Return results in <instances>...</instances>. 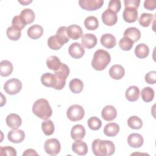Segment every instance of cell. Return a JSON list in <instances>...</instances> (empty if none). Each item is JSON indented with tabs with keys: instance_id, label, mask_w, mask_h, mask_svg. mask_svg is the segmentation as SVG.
Listing matches in <instances>:
<instances>
[{
	"instance_id": "1",
	"label": "cell",
	"mask_w": 156,
	"mask_h": 156,
	"mask_svg": "<svg viewBox=\"0 0 156 156\" xmlns=\"http://www.w3.org/2000/svg\"><path fill=\"white\" fill-rule=\"evenodd\" d=\"M91 148L93 153L96 156H109L115 153V146L110 140L95 139L93 140Z\"/></svg>"
},
{
	"instance_id": "2",
	"label": "cell",
	"mask_w": 156,
	"mask_h": 156,
	"mask_svg": "<svg viewBox=\"0 0 156 156\" xmlns=\"http://www.w3.org/2000/svg\"><path fill=\"white\" fill-rule=\"evenodd\" d=\"M32 112L39 118L46 120L51 116L52 110L47 99L40 98L33 104Z\"/></svg>"
},
{
	"instance_id": "3",
	"label": "cell",
	"mask_w": 156,
	"mask_h": 156,
	"mask_svg": "<svg viewBox=\"0 0 156 156\" xmlns=\"http://www.w3.org/2000/svg\"><path fill=\"white\" fill-rule=\"evenodd\" d=\"M110 61V55L107 51L98 49L94 53L91 61V66L95 70L102 71L108 66Z\"/></svg>"
},
{
	"instance_id": "4",
	"label": "cell",
	"mask_w": 156,
	"mask_h": 156,
	"mask_svg": "<svg viewBox=\"0 0 156 156\" xmlns=\"http://www.w3.org/2000/svg\"><path fill=\"white\" fill-rule=\"evenodd\" d=\"M69 68L65 63H62L60 68L54 71V74L57 79V83L54 88L55 90H62L65 86L66 80L69 74Z\"/></svg>"
},
{
	"instance_id": "5",
	"label": "cell",
	"mask_w": 156,
	"mask_h": 156,
	"mask_svg": "<svg viewBox=\"0 0 156 156\" xmlns=\"http://www.w3.org/2000/svg\"><path fill=\"white\" fill-rule=\"evenodd\" d=\"M85 115L83 108L78 104L71 105L66 111L68 118L71 121H77L81 120Z\"/></svg>"
},
{
	"instance_id": "6",
	"label": "cell",
	"mask_w": 156,
	"mask_h": 156,
	"mask_svg": "<svg viewBox=\"0 0 156 156\" xmlns=\"http://www.w3.org/2000/svg\"><path fill=\"white\" fill-rule=\"evenodd\" d=\"M21 88L22 83L21 80L16 78H12L7 80L4 85V91L10 95H14L18 93Z\"/></svg>"
},
{
	"instance_id": "7",
	"label": "cell",
	"mask_w": 156,
	"mask_h": 156,
	"mask_svg": "<svg viewBox=\"0 0 156 156\" xmlns=\"http://www.w3.org/2000/svg\"><path fill=\"white\" fill-rule=\"evenodd\" d=\"M45 152L51 155H57L61 149V145L59 141L56 138L47 140L44 145Z\"/></svg>"
},
{
	"instance_id": "8",
	"label": "cell",
	"mask_w": 156,
	"mask_h": 156,
	"mask_svg": "<svg viewBox=\"0 0 156 156\" xmlns=\"http://www.w3.org/2000/svg\"><path fill=\"white\" fill-rule=\"evenodd\" d=\"M104 4L103 0H80L79 4L80 7L88 11L96 10L100 9Z\"/></svg>"
},
{
	"instance_id": "9",
	"label": "cell",
	"mask_w": 156,
	"mask_h": 156,
	"mask_svg": "<svg viewBox=\"0 0 156 156\" xmlns=\"http://www.w3.org/2000/svg\"><path fill=\"white\" fill-rule=\"evenodd\" d=\"M101 18L103 23L108 26L115 25L118 21V16L116 13L108 9L102 13Z\"/></svg>"
},
{
	"instance_id": "10",
	"label": "cell",
	"mask_w": 156,
	"mask_h": 156,
	"mask_svg": "<svg viewBox=\"0 0 156 156\" xmlns=\"http://www.w3.org/2000/svg\"><path fill=\"white\" fill-rule=\"evenodd\" d=\"M69 55L74 58H80L85 54V49L82 44L75 42L72 43L68 48Z\"/></svg>"
},
{
	"instance_id": "11",
	"label": "cell",
	"mask_w": 156,
	"mask_h": 156,
	"mask_svg": "<svg viewBox=\"0 0 156 156\" xmlns=\"http://www.w3.org/2000/svg\"><path fill=\"white\" fill-rule=\"evenodd\" d=\"M122 17L124 20L129 23H134L138 20V11L137 9L133 7H125Z\"/></svg>"
},
{
	"instance_id": "12",
	"label": "cell",
	"mask_w": 156,
	"mask_h": 156,
	"mask_svg": "<svg viewBox=\"0 0 156 156\" xmlns=\"http://www.w3.org/2000/svg\"><path fill=\"white\" fill-rule=\"evenodd\" d=\"M25 138L24 132L22 130L13 129L8 132V140L13 143H20L22 142Z\"/></svg>"
},
{
	"instance_id": "13",
	"label": "cell",
	"mask_w": 156,
	"mask_h": 156,
	"mask_svg": "<svg viewBox=\"0 0 156 156\" xmlns=\"http://www.w3.org/2000/svg\"><path fill=\"white\" fill-rule=\"evenodd\" d=\"M102 118L107 121H111L115 119L117 116V112L116 108L112 105L105 106L101 112Z\"/></svg>"
},
{
	"instance_id": "14",
	"label": "cell",
	"mask_w": 156,
	"mask_h": 156,
	"mask_svg": "<svg viewBox=\"0 0 156 156\" xmlns=\"http://www.w3.org/2000/svg\"><path fill=\"white\" fill-rule=\"evenodd\" d=\"M127 143L132 147L139 148L143 144L144 140L140 133H133L129 135L127 138Z\"/></svg>"
},
{
	"instance_id": "15",
	"label": "cell",
	"mask_w": 156,
	"mask_h": 156,
	"mask_svg": "<svg viewBox=\"0 0 156 156\" xmlns=\"http://www.w3.org/2000/svg\"><path fill=\"white\" fill-rule=\"evenodd\" d=\"M7 125L12 129H17L22 123L21 117L16 113L9 114L5 119Z\"/></svg>"
},
{
	"instance_id": "16",
	"label": "cell",
	"mask_w": 156,
	"mask_h": 156,
	"mask_svg": "<svg viewBox=\"0 0 156 156\" xmlns=\"http://www.w3.org/2000/svg\"><path fill=\"white\" fill-rule=\"evenodd\" d=\"M82 45L87 49L94 48L97 44V38L93 34H85L82 36Z\"/></svg>"
},
{
	"instance_id": "17",
	"label": "cell",
	"mask_w": 156,
	"mask_h": 156,
	"mask_svg": "<svg viewBox=\"0 0 156 156\" xmlns=\"http://www.w3.org/2000/svg\"><path fill=\"white\" fill-rule=\"evenodd\" d=\"M125 74V69L121 65H114L109 69L110 76L115 80H119L122 78Z\"/></svg>"
},
{
	"instance_id": "18",
	"label": "cell",
	"mask_w": 156,
	"mask_h": 156,
	"mask_svg": "<svg viewBox=\"0 0 156 156\" xmlns=\"http://www.w3.org/2000/svg\"><path fill=\"white\" fill-rule=\"evenodd\" d=\"M100 41L101 44L107 49L114 48L116 44V38L111 34H105L102 35L101 37Z\"/></svg>"
},
{
	"instance_id": "19",
	"label": "cell",
	"mask_w": 156,
	"mask_h": 156,
	"mask_svg": "<svg viewBox=\"0 0 156 156\" xmlns=\"http://www.w3.org/2000/svg\"><path fill=\"white\" fill-rule=\"evenodd\" d=\"M85 129L81 124L74 125L71 130V136L74 140H80L85 135Z\"/></svg>"
},
{
	"instance_id": "20",
	"label": "cell",
	"mask_w": 156,
	"mask_h": 156,
	"mask_svg": "<svg viewBox=\"0 0 156 156\" xmlns=\"http://www.w3.org/2000/svg\"><path fill=\"white\" fill-rule=\"evenodd\" d=\"M66 32L69 38L73 40H77L82 36L83 30L79 26L72 24L67 27Z\"/></svg>"
},
{
	"instance_id": "21",
	"label": "cell",
	"mask_w": 156,
	"mask_h": 156,
	"mask_svg": "<svg viewBox=\"0 0 156 156\" xmlns=\"http://www.w3.org/2000/svg\"><path fill=\"white\" fill-rule=\"evenodd\" d=\"M72 150L79 155H85L88 152V146L87 143L83 141L76 140L72 144Z\"/></svg>"
},
{
	"instance_id": "22",
	"label": "cell",
	"mask_w": 156,
	"mask_h": 156,
	"mask_svg": "<svg viewBox=\"0 0 156 156\" xmlns=\"http://www.w3.org/2000/svg\"><path fill=\"white\" fill-rule=\"evenodd\" d=\"M41 82L45 87L54 88L57 83V79L55 74L51 73H46L42 74L41 77Z\"/></svg>"
},
{
	"instance_id": "23",
	"label": "cell",
	"mask_w": 156,
	"mask_h": 156,
	"mask_svg": "<svg viewBox=\"0 0 156 156\" xmlns=\"http://www.w3.org/2000/svg\"><path fill=\"white\" fill-rule=\"evenodd\" d=\"M27 33L29 38L37 40L42 36L43 34V28L38 24H34L29 27Z\"/></svg>"
},
{
	"instance_id": "24",
	"label": "cell",
	"mask_w": 156,
	"mask_h": 156,
	"mask_svg": "<svg viewBox=\"0 0 156 156\" xmlns=\"http://www.w3.org/2000/svg\"><path fill=\"white\" fill-rule=\"evenodd\" d=\"M65 44L63 41L56 34L51 36L48 40V46L53 50L60 49Z\"/></svg>"
},
{
	"instance_id": "25",
	"label": "cell",
	"mask_w": 156,
	"mask_h": 156,
	"mask_svg": "<svg viewBox=\"0 0 156 156\" xmlns=\"http://www.w3.org/2000/svg\"><path fill=\"white\" fill-rule=\"evenodd\" d=\"M124 37H127L133 41L136 42L138 41L141 37V32L140 30L135 27H131L126 29L124 32Z\"/></svg>"
},
{
	"instance_id": "26",
	"label": "cell",
	"mask_w": 156,
	"mask_h": 156,
	"mask_svg": "<svg viewBox=\"0 0 156 156\" xmlns=\"http://www.w3.org/2000/svg\"><path fill=\"white\" fill-rule=\"evenodd\" d=\"M126 99L130 102H134L138 99L140 96V90L136 86H130L126 91Z\"/></svg>"
},
{
	"instance_id": "27",
	"label": "cell",
	"mask_w": 156,
	"mask_h": 156,
	"mask_svg": "<svg viewBox=\"0 0 156 156\" xmlns=\"http://www.w3.org/2000/svg\"><path fill=\"white\" fill-rule=\"evenodd\" d=\"M119 131V126L115 122H110L107 124L104 128V133L110 137L116 136Z\"/></svg>"
},
{
	"instance_id": "28",
	"label": "cell",
	"mask_w": 156,
	"mask_h": 156,
	"mask_svg": "<svg viewBox=\"0 0 156 156\" xmlns=\"http://www.w3.org/2000/svg\"><path fill=\"white\" fill-rule=\"evenodd\" d=\"M13 69L12 63L9 60H2L0 63V74L1 76L7 77L11 74Z\"/></svg>"
},
{
	"instance_id": "29",
	"label": "cell",
	"mask_w": 156,
	"mask_h": 156,
	"mask_svg": "<svg viewBox=\"0 0 156 156\" xmlns=\"http://www.w3.org/2000/svg\"><path fill=\"white\" fill-rule=\"evenodd\" d=\"M149 53V47L144 43H140L136 45L135 49V54L139 58L147 57Z\"/></svg>"
},
{
	"instance_id": "30",
	"label": "cell",
	"mask_w": 156,
	"mask_h": 156,
	"mask_svg": "<svg viewBox=\"0 0 156 156\" xmlns=\"http://www.w3.org/2000/svg\"><path fill=\"white\" fill-rule=\"evenodd\" d=\"M62 63L60 62L58 57L55 55H51L46 60V65L48 68L54 71H57L61 66Z\"/></svg>"
},
{
	"instance_id": "31",
	"label": "cell",
	"mask_w": 156,
	"mask_h": 156,
	"mask_svg": "<svg viewBox=\"0 0 156 156\" xmlns=\"http://www.w3.org/2000/svg\"><path fill=\"white\" fill-rule=\"evenodd\" d=\"M20 16L26 24L32 23L35 20V13L34 11L29 8L23 9L21 12Z\"/></svg>"
},
{
	"instance_id": "32",
	"label": "cell",
	"mask_w": 156,
	"mask_h": 156,
	"mask_svg": "<svg viewBox=\"0 0 156 156\" xmlns=\"http://www.w3.org/2000/svg\"><path fill=\"white\" fill-rule=\"evenodd\" d=\"M69 87L73 93H80L83 90V83L79 79H73L69 82Z\"/></svg>"
},
{
	"instance_id": "33",
	"label": "cell",
	"mask_w": 156,
	"mask_h": 156,
	"mask_svg": "<svg viewBox=\"0 0 156 156\" xmlns=\"http://www.w3.org/2000/svg\"><path fill=\"white\" fill-rule=\"evenodd\" d=\"M155 20V15L149 13H143L138 19L140 24L143 27H148Z\"/></svg>"
},
{
	"instance_id": "34",
	"label": "cell",
	"mask_w": 156,
	"mask_h": 156,
	"mask_svg": "<svg viewBox=\"0 0 156 156\" xmlns=\"http://www.w3.org/2000/svg\"><path fill=\"white\" fill-rule=\"evenodd\" d=\"M6 34L7 37L13 41H17L21 36V30L12 26L7 29Z\"/></svg>"
},
{
	"instance_id": "35",
	"label": "cell",
	"mask_w": 156,
	"mask_h": 156,
	"mask_svg": "<svg viewBox=\"0 0 156 156\" xmlns=\"http://www.w3.org/2000/svg\"><path fill=\"white\" fill-rule=\"evenodd\" d=\"M85 27L90 30H94L99 26V21L96 16H89L84 20Z\"/></svg>"
},
{
	"instance_id": "36",
	"label": "cell",
	"mask_w": 156,
	"mask_h": 156,
	"mask_svg": "<svg viewBox=\"0 0 156 156\" xmlns=\"http://www.w3.org/2000/svg\"><path fill=\"white\" fill-rule=\"evenodd\" d=\"M129 127L132 129H140L143 126V121L141 118L137 116H132L127 119Z\"/></svg>"
},
{
	"instance_id": "37",
	"label": "cell",
	"mask_w": 156,
	"mask_h": 156,
	"mask_svg": "<svg viewBox=\"0 0 156 156\" xmlns=\"http://www.w3.org/2000/svg\"><path fill=\"white\" fill-rule=\"evenodd\" d=\"M142 99L146 102H151L154 98V91L150 87H146L143 88L141 93Z\"/></svg>"
},
{
	"instance_id": "38",
	"label": "cell",
	"mask_w": 156,
	"mask_h": 156,
	"mask_svg": "<svg viewBox=\"0 0 156 156\" xmlns=\"http://www.w3.org/2000/svg\"><path fill=\"white\" fill-rule=\"evenodd\" d=\"M41 129L46 135H51L54 132V124L50 119H46L42 122Z\"/></svg>"
},
{
	"instance_id": "39",
	"label": "cell",
	"mask_w": 156,
	"mask_h": 156,
	"mask_svg": "<svg viewBox=\"0 0 156 156\" xmlns=\"http://www.w3.org/2000/svg\"><path fill=\"white\" fill-rule=\"evenodd\" d=\"M89 128L93 130H98L102 126V122L99 118L96 116L90 118L87 121Z\"/></svg>"
},
{
	"instance_id": "40",
	"label": "cell",
	"mask_w": 156,
	"mask_h": 156,
	"mask_svg": "<svg viewBox=\"0 0 156 156\" xmlns=\"http://www.w3.org/2000/svg\"><path fill=\"white\" fill-rule=\"evenodd\" d=\"M133 42L127 37H122L119 41V46L123 51H130L133 47Z\"/></svg>"
},
{
	"instance_id": "41",
	"label": "cell",
	"mask_w": 156,
	"mask_h": 156,
	"mask_svg": "<svg viewBox=\"0 0 156 156\" xmlns=\"http://www.w3.org/2000/svg\"><path fill=\"white\" fill-rule=\"evenodd\" d=\"M0 155L1 156H16L17 154L15 148L12 146H7L5 147H0Z\"/></svg>"
},
{
	"instance_id": "42",
	"label": "cell",
	"mask_w": 156,
	"mask_h": 156,
	"mask_svg": "<svg viewBox=\"0 0 156 156\" xmlns=\"http://www.w3.org/2000/svg\"><path fill=\"white\" fill-rule=\"evenodd\" d=\"M66 29H67V27L61 26L57 29L56 32V35H58L63 41L65 43H66L67 42H68L69 40V38L67 35Z\"/></svg>"
},
{
	"instance_id": "43",
	"label": "cell",
	"mask_w": 156,
	"mask_h": 156,
	"mask_svg": "<svg viewBox=\"0 0 156 156\" xmlns=\"http://www.w3.org/2000/svg\"><path fill=\"white\" fill-rule=\"evenodd\" d=\"M12 24L13 26L21 30L26 25L20 15H16L13 18L12 21Z\"/></svg>"
},
{
	"instance_id": "44",
	"label": "cell",
	"mask_w": 156,
	"mask_h": 156,
	"mask_svg": "<svg viewBox=\"0 0 156 156\" xmlns=\"http://www.w3.org/2000/svg\"><path fill=\"white\" fill-rule=\"evenodd\" d=\"M121 7V4L119 0H111L108 2V9L116 13L120 10Z\"/></svg>"
},
{
	"instance_id": "45",
	"label": "cell",
	"mask_w": 156,
	"mask_h": 156,
	"mask_svg": "<svg viewBox=\"0 0 156 156\" xmlns=\"http://www.w3.org/2000/svg\"><path fill=\"white\" fill-rule=\"evenodd\" d=\"M144 80L149 84H154L156 80V71H152L148 72L144 77Z\"/></svg>"
},
{
	"instance_id": "46",
	"label": "cell",
	"mask_w": 156,
	"mask_h": 156,
	"mask_svg": "<svg viewBox=\"0 0 156 156\" xmlns=\"http://www.w3.org/2000/svg\"><path fill=\"white\" fill-rule=\"evenodd\" d=\"M125 7H133L138 9L140 3V0H124V1Z\"/></svg>"
},
{
	"instance_id": "47",
	"label": "cell",
	"mask_w": 156,
	"mask_h": 156,
	"mask_svg": "<svg viewBox=\"0 0 156 156\" xmlns=\"http://www.w3.org/2000/svg\"><path fill=\"white\" fill-rule=\"evenodd\" d=\"M144 7L149 10H154L156 8V0H145Z\"/></svg>"
},
{
	"instance_id": "48",
	"label": "cell",
	"mask_w": 156,
	"mask_h": 156,
	"mask_svg": "<svg viewBox=\"0 0 156 156\" xmlns=\"http://www.w3.org/2000/svg\"><path fill=\"white\" fill-rule=\"evenodd\" d=\"M26 155H38V153L32 149H28L27 150H26L23 154V156H26Z\"/></svg>"
},
{
	"instance_id": "49",
	"label": "cell",
	"mask_w": 156,
	"mask_h": 156,
	"mask_svg": "<svg viewBox=\"0 0 156 156\" xmlns=\"http://www.w3.org/2000/svg\"><path fill=\"white\" fill-rule=\"evenodd\" d=\"M32 2V0H30V1H29V0H27V1H20V0H19L18 1V2H20V4H21L23 5H27V4L31 3Z\"/></svg>"
}]
</instances>
